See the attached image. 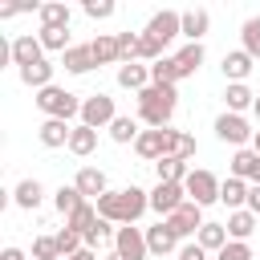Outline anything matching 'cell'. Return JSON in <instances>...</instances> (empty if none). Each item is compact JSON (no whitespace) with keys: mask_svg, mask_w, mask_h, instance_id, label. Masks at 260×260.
<instances>
[{"mask_svg":"<svg viewBox=\"0 0 260 260\" xmlns=\"http://www.w3.org/2000/svg\"><path fill=\"white\" fill-rule=\"evenodd\" d=\"M114 236H118V223H110V219H98L89 232H85V248H102V244H114Z\"/></svg>","mask_w":260,"mask_h":260,"instance_id":"cell-38","label":"cell"},{"mask_svg":"<svg viewBox=\"0 0 260 260\" xmlns=\"http://www.w3.org/2000/svg\"><path fill=\"white\" fill-rule=\"evenodd\" d=\"M138 61H150V65H154V61H162V45H158L150 32H142V37H138Z\"/></svg>","mask_w":260,"mask_h":260,"instance_id":"cell-43","label":"cell"},{"mask_svg":"<svg viewBox=\"0 0 260 260\" xmlns=\"http://www.w3.org/2000/svg\"><path fill=\"white\" fill-rule=\"evenodd\" d=\"M195 150H199V146H195V138H191V134H183V130H171V126H167V154H171V158H183V162H187ZM167 154H162V158H167Z\"/></svg>","mask_w":260,"mask_h":260,"instance_id":"cell-27","label":"cell"},{"mask_svg":"<svg viewBox=\"0 0 260 260\" xmlns=\"http://www.w3.org/2000/svg\"><path fill=\"white\" fill-rule=\"evenodd\" d=\"M73 187L85 195V199H102L110 187H106V171H98V167H81L77 171V179H73Z\"/></svg>","mask_w":260,"mask_h":260,"instance_id":"cell-19","label":"cell"},{"mask_svg":"<svg viewBox=\"0 0 260 260\" xmlns=\"http://www.w3.org/2000/svg\"><path fill=\"white\" fill-rule=\"evenodd\" d=\"M187 203V187L183 183H158L150 191V211H158V219H167L171 211H179Z\"/></svg>","mask_w":260,"mask_h":260,"instance_id":"cell-9","label":"cell"},{"mask_svg":"<svg viewBox=\"0 0 260 260\" xmlns=\"http://www.w3.org/2000/svg\"><path fill=\"white\" fill-rule=\"evenodd\" d=\"M248 211L260 215V183H252V191H248Z\"/></svg>","mask_w":260,"mask_h":260,"instance_id":"cell-47","label":"cell"},{"mask_svg":"<svg viewBox=\"0 0 260 260\" xmlns=\"http://www.w3.org/2000/svg\"><path fill=\"white\" fill-rule=\"evenodd\" d=\"M98 219H102V215H98V203H89V199H85V203H81V207H77V211H73V215L65 219V228H73V232H77V236L85 240V232H89V228H93Z\"/></svg>","mask_w":260,"mask_h":260,"instance_id":"cell-31","label":"cell"},{"mask_svg":"<svg viewBox=\"0 0 260 260\" xmlns=\"http://www.w3.org/2000/svg\"><path fill=\"white\" fill-rule=\"evenodd\" d=\"M252 150H256V154H260V130H256V138H252Z\"/></svg>","mask_w":260,"mask_h":260,"instance_id":"cell-50","label":"cell"},{"mask_svg":"<svg viewBox=\"0 0 260 260\" xmlns=\"http://www.w3.org/2000/svg\"><path fill=\"white\" fill-rule=\"evenodd\" d=\"M37 138H41V146L57 150V146H69L73 126H69V122H61V118H45V122H41V130H37Z\"/></svg>","mask_w":260,"mask_h":260,"instance_id":"cell-15","label":"cell"},{"mask_svg":"<svg viewBox=\"0 0 260 260\" xmlns=\"http://www.w3.org/2000/svg\"><path fill=\"white\" fill-rule=\"evenodd\" d=\"M41 199H45V187H41L37 179H20V183H16V191H12V203H16L20 211H37V207H41Z\"/></svg>","mask_w":260,"mask_h":260,"instance_id":"cell-23","label":"cell"},{"mask_svg":"<svg viewBox=\"0 0 260 260\" xmlns=\"http://www.w3.org/2000/svg\"><path fill=\"white\" fill-rule=\"evenodd\" d=\"M215 260H256V256H252V244H244V240H228V244L215 252Z\"/></svg>","mask_w":260,"mask_h":260,"instance_id":"cell-42","label":"cell"},{"mask_svg":"<svg viewBox=\"0 0 260 260\" xmlns=\"http://www.w3.org/2000/svg\"><path fill=\"white\" fill-rule=\"evenodd\" d=\"M0 260H24V252H20V248H4V252H0Z\"/></svg>","mask_w":260,"mask_h":260,"instance_id":"cell-48","label":"cell"},{"mask_svg":"<svg viewBox=\"0 0 260 260\" xmlns=\"http://www.w3.org/2000/svg\"><path fill=\"white\" fill-rule=\"evenodd\" d=\"M37 37H41L45 53H61V57H65V53L73 49V45H69V28H41Z\"/></svg>","mask_w":260,"mask_h":260,"instance_id":"cell-37","label":"cell"},{"mask_svg":"<svg viewBox=\"0 0 260 260\" xmlns=\"http://www.w3.org/2000/svg\"><path fill=\"white\" fill-rule=\"evenodd\" d=\"M248 191H252V183H244V179L228 175V179L219 183V203H223V207H232V211H240V207H248Z\"/></svg>","mask_w":260,"mask_h":260,"instance_id":"cell-20","label":"cell"},{"mask_svg":"<svg viewBox=\"0 0 260 260\" xmlns=\"http://www.w3.org/2000/svg\"><path fill=\"white\" fill-rule=\"evenodd\" d=\"M81 8H85L89 20H110V16H114V0H85Z\"/></svg>","mask_w":260,"mask_h":260,"instance_id":"cell-44","label":"cell"},{"mask_svg":"<svg viewBox=\"0 0 260 260\" xmlns=\"http://www.w3.org/2000/svg\"><path fill=\"white\" fill-rule=\"evenodd\" d=\"M89 49H93V61H98V65H122L118 32H98V37L89 41Z\"/></svg>","mask_w":260,"mask_h":260,"instance_id":"cell-17","label":"cell"},{"mask_svg":"<svg viewBox=\"0 0 260 260\" xmlns=\"http://www.w3.org/2000/svg\"><path fill=\"white\" fill-rule=\"evenodd\" d=\"M195 244H199L203 252H219V248L228 244V228H223V223H203L199 236H195Z\"/></svg>","mask_w":260,"mask_h":260,"instance_id":"cell-35","label":"cell"},{"mask_svg":"<svg viewBox=\"0 0 260 260\" xmlns=\"http://www.w3.org/2000/svg\"><path fill=\"white\" fill-rule=\"evenodd\" d=\"M142 211H150V191H142V187H122V191H106L102 199H98V215L102 219H110V223H138L142 219Z\"/></svg>","mask_w":260,"mask_h":260,"instance_id":"cell-1","label":"cell"},{"mask_svg":"<svg viewBox=\"0 0 260 260\" xmlns=\"http://www.w3.org/2000/svg\"><path fill=\"white\" fill-rule=\"evenodd\" d=\"M118 85L142 93V89L150 85V65H142V61H126V65H118Z\"/></svg>","mask_w":260,"mask_h":260,"instance_id":"cell-18","label":"cell"},{"mask_svg":"<svg viewBox=\"0 0 260 260\" xmlns=\"http://www.w3.org/2000/svg\"><path fill=\"white\" fill-rule=\"evenodd\" d=\"M41 28H69V4H61V0H49V4H41Z\"/></svg>","mask_w":260,"mask_h":260,"instance_id":"cell-29","label":"cell"},{"mask_svg":"<svg viewBox=\"0 0 260 260\" xmlns=\"http://www.w3.org/2000/svg\"><path fill=\"white\" fill-rule=\"evenodd\" d=\"M175 106H179V89L175 85H146L138 93V122L146 130H167L171 118H175Z\"/></svg>","mask_w":260,"mask_h":260,"instance_id":"cell-2","label":"cell"},{"mask_svg":"<svg viewBox=\"0 0 260 260\" xmlns=\"http://www.w3.org/2000/svg\"><path fill=\"white\" fill-rule=\"evenodd\" d=\"M219 69H223V77H228V85H240V81H248V73L256 69V61L244 53V49H232V53H223V61H219Z\"/></svg>","mask_w":260,"mask_h":260,"instance_id":"cell-12","label":"cell"},{"mask_svg":"<svg viewBox=\"0 0 260 260\" xmlns=\"http://www.w3.org/2000/svg\"><path fill=\"white\" fill-rule=\"evenodd\" d=\"M81 102H85V98L69 93L65 85H45V89H37V110H41L45 118L73 122V118H81Z\"/></svg>","mask_w":260,"mask_h":260,"instance_id":"cell-3","label":"cell"},{"mask_svg":"<svg viewBox=\"0 0 260 260\" xmlns=\"http://www.w3.org/2000/svg\"><path fill=\"white\" fill-rule=\"evenodd\" d=\"M146 248H150V256H167V252H175V248H179L175 228H171L167 219H158L154 228H146Z\"/></svg>","mask_w":260,"mask_h":260,"instance_id":"cell-13","label":"cell"},{"mask_svg":"<svg viewBox=\"0 0 260 260\" xmlns=\"http://www.w3.org/2000/svg\"><path fill=\"white\" fill-rule=\"evenodd\" d=\"M32 260H61L57 236H37V240H32Z\"/></svg>","mask_w":260,"mask_h":260,"instance_id":"cell-41","label":"cell"},{"mask_svg":"<svg viewBox=\"0 0 260 260\" xmlns=\"http://www.w3.org/2000/svg\"><path fill=\"white\" fill-rule=\"evenodd\" d=\"M256 219H260V215H252L248 207L232 211V215H228V223H223V228H228V240H244V244H248V236L256 232Z\"/></svg>","mask_w":260,"mask_h":260,"instance_id":"cell-24","label":"cell"},{"mask_svg":"<svg viewBox=\"0 0 260 260\" xmlns=\"http://www.w3.org/2000/svg\"><path fill=\"white\" fill-rule=\"evenodd\" d=\"M146 32L167 49L175 37H183V12H171V8H162V12H154L150 20H146Z\"/></svg>","mask_w":260,"mask_h":260,"instance_id":"cell-8","label":"cell"},{"mask_svg":"<svg viewBox=\"0 0 260 260\" xmlns=\"http://www.w3.org/2000/svg\"><path fill=\"white\" fill-rule=\"evenodd\" d=\"M138 37H142V32H118V49H122V65H126V61H138Z\"/></svg>","mask_w":260,"mask_h":260,"instance_id":"cell-45","label":"cell"},{"mask_svg":"<svg viewBox=\"0 0 260 260\" xmlns=\"http://www.w3.org/2000/svg\"><path fill=\"white\" fill-rule=\"evenodd\" d=\"M252 114H256V118H260V93H256V106H252Z\"/></svg>","mask_w":260,"mask_h":260,"instance_id":"cell-51","label":"cell"},{"mask_svg":"<svg viewBox=\"0 0 260 260\" xmlns=\"http://www.w3.org/2000/svg\"><path fill=\"white\" fill-rule=\"evenodd\" d=\"M219 183H223V179H215L211 171H203V167H199V171H191V175H187V183H183V187H187V199H191V203L207 207V203H219Z\"/></svg>","mask_w":260,"mask_h":260,"instance_id":"cell-6","label":"cell"},{"mask_svg":"<svg viewBox=\"0 0 260 260\" xmlns=\"http://www.w3.org/2000/svg\"><path fill=\"white\" fill-rule=\"evenodd\" d=\"M240 41H244V53H248L252 61H260V16H248V20H244Z\"/></svg>","mask_w":260,"mask_h":260,"instance_id":"cell-39","label":"cell"},{"mask_svg":"<svg viewBox=\"0 0 260 260\" xmlns=\"http://www.w3.org/2000/svg\"><path fill=\"white\" fill-rule=\"evenodd\" d=\"M167 223L175 228V236H179V240H187V236H199V228H203V207L187 199L179 211H171V215H167Z\"/></svg>","mask_w":260,"mask_h":260,"instance_id":"cell-10","label":"cell"},{"mask_svg":"<svg viewBox=\"0 0 260 260\" xmlns=\"http://www.w3.org/2000/svg\"><path fill=\"white\" fill-rule=\"evenodd\" d=\"M69 150L77 154V158H85V154H93L98 150V130H89V126H73V138H69Z\"/></svg>","mask_w":260,"mask_h":260,"instance_id":"cell-34","label":"cell"},{"mask_svg":"<svg viewBox=\"0 0 260 260\" xmlns=\"http://www.w3.org/2000/svg\"><path fill=\"white\" fill-rule=\"evenodd\" d=\"M154 175H158V183H187V175H191V167L183 162V158H158L154 162Z\"/></svg>","mask_w":260,"mask_h":260,"instance_id":"cell-28","label":"cell"},{"mask_svg":"<svg viewBox=\"0 0 260 260\" xmlns=\"http://www.w3.org/2000/svg\"><path fill=\"white\" fill-rule=\"evenodd\" d=\"M37 61H45L41 37H32V32L16 37V41H12V65H16V69H28V65H37Z\"/></svg>","mask_w":260,"mask_h":260,"instance_id":"cell-11","label":"cell"},{"mask_svg":"<svg viewBox=\"0 0 260 260\" xmlns=\"http://www.w3.org/2000/svg\"><path fill=\"white\" fill-rule=\"evenodd\" d=\"M57 248H61V260H65V256H77V252L85 248V240H81L73 228H61V232H57Z\"/></svg>","mask_w":260,"mask_h":260,"instance_id":"cell-40","label":"cell"},{"mask_svg":"<svg viewBox=\"0 0 260 260\" xmlns=\"http://www.w3.org/2000/svg\"><path fill=\"white\" fill-rule=\"evenodd\" d=\"M223 102H228V114H244V110L256 106V93L248 89V81H240V85H228L223 89Z\"/></svg>","mask_w":260,"mask_h":260,"instance_id":"cell-25","label":"cell"},{"mask_svg":"<svg viewBox=\"0 0 260 260\" xmlns=\"http://www.w3.org/2000/svg\"><path fill=\"white\" fill-rule=\"evenodd\" d=\"M203 45H183L179 53H175V65H179V73L183 77H191V73H199V65H203Z\"/></svg>","mask_w":260,"mask_h":260,"instance_id":"cell-32","label":"cell"},{"mask_svg":"<svg viewBox=\"0 0 260 260\" xmlns=\"http://www.w3.org/2000/svg\"><path fill=\"white\" fill-rule=\"evenodd\" d=\"M20 81H24V85H32V89L53 85V61L45 57V61H37V65H28V69H20Z\"/></svg>","mask_w":260,"mask_h":260,"instance_id":"cell-33","label":"cell"},{"mask_svg":"<svg viewBox=\"0 0 260 260\" xmlns=\"http://www.w3.org/2000/svg\"><path fill=\"white\" fill-rule=\"evenodd\" d=\"M81 203H85V195H81V191H77V187H73V183H69V187H65V183H61V187H57V191H53V207H57V211H61V215H65V219H69V215H73V211H77V207H81Z\"/></svg>","mask_w":260,"mask_h":260,"instance_id":"cell-30","label":"cell"},{"mask_svg":"<svg viewBox=\"0 0 260 260\" xmlns=\"http://www.w3.org/2000/svg\"><path fill=\"white\" fill-rule=\"evenodd\" d=\"M138 134H142V130H138V118H130V114H118L114 126H110V138H114L118 146H134Z\"/></svg>","mask_w":260,"mask_h":260,"instance_id":"cell-26","label":"cell"},{"mask_svg":"<svg viewBox=\"0 0 260 260\" xmlns=\"http://www.w3.org/2000/svg\"><path fill=\"white\" fill-rule=\"evenodd\" d=\"M114 118H118V106H114V98L110 93H89L85 102H81V126H89V130H110L114 126Z\"/></svg>","mask_w":260,"mask_h":260,"instance_id":"cell-5","label":"cell"},{"mask_svg":"<svg viewBox=\"0 0 260 260\" xmlns=\"http://www.w3.org/2000/svg\"><path fill=\"white\" fill-rule=\"evenodd\" d=\"M232 175L244 179V183H260V154H256L252 146L236 150V154H232Z\"/></svg>","mask_w":260,"mask_h":260,"instance_id":"cell-21","label":"cell"},{"mask_svg":"<svg viewBox=\"0 0 260 260\" xmlns=\"http://www.w3.org/2000/svg\"><path fill=\"white\" fill-rule=\"evenodd\" d=\"M61 65H65V73H73V77H85L98 61H93V49L89 45H73L65 57H61Z\"/></svg>","mask_w":260,"mask_h":260,"instance_id":"cell-22","label":"cell"},{"mask_svg":"<svg viewBox=\"0 0 260 260\" xmlns=\"http://www.w3.org/2000/svg\"><path fill=\"white\" fill-rule=\"evenodd\" d=\"M150 81H154V85H179L183 73H179V65H175V57L154 61V65H150Z\"/></svg>","mask_w":260,"mask_h":260,"instance_id":"cell-36","label":"cell"},{"mask_svg":"<svg viewBox=\"0 0 260 260\" xmlns=\"http://www.w3.org/2000/svg\"><path fill=\"white\" fill-rule=\"evenodd\" d=\"M114 252L126 256V260H146V256H150V248H146V232L134 228V223H122L118 236H114Z\"/></svg>","mask_w":260,"mask_h":260,"instance_id":"cell-7","label":"cell"},{"mask_svg":"<svg viewBox=\"0 0 260 260\" xmlns=\"http://www.w3.org/2000/svg\"><path fill=\"white\" fill-rule=\"evenodd\" d=\"M134 154L146 158V162H158L167 154V130H142L138 142H134Z\"/></svg>","mask_w":260,"mask_h":260,"instance_id":"cell-16","label":"cell"},{"mask_svg":"<svg viewBox=\"0 0 260 260\" xmlns=\"http://www.w3.org/2000/svg\"><path fill=\"white\" fill-rule=\"evenodd\" d=\"M106 260H126V256H118V252H110V256H106Z\"/></svg>","mask_w":260,"mask_h":260,"instance_id":"cell-52","label":"cell"},{"mask_svg":"<svg viewBox=\"0 0 260 260\" xmlns=\"http://www.w3.org/2000/svg\"><path fill=\"white\" fill-rule=\"evenodd\" d=\"M207 28H211V12L207 8H187L183 12V37H187V45H203Z\"/></svg>","mask_w":260,"mask_h":260,"instance_id":"cell-14","label":"cell"},{"mask_svg":"<svg viewBox=\"0 0 260 260\" xmlns=\"http://www.w3.org/2000/svg\"><path fill=\"white\" fill-rule=\"evenodd\" d=\"M215 138L219 142H228V146H236V150H244L252 138H256V130H252V122L244 118V114H219L215 118Z\"/></svg>","mask_w":260,"mask_h":260,"instance_id":"cell-4","label":"cell"},{"mask_svg":"<svg viewBox=\"0 0 260 260\" xmlns=\"http://www.w3.org/2000/svg\"><path fill=\"white\" fill-rule=\"evenodd\" d=\"M65 260H98V252H93V248H81L77 256H65Z\"/></svg>","mask_w":260,"mask_h":260,"instance_id":"cell-49","label":"cell"},{"mask_svg":"<svg viewBox=\"0 0 260 260\" xmlns=\"http://www.w3.org/2000/svg\"><path fill=\"white\" fill-rule=\"evenodd\" d=\"M179 260H207V252L199 244H187V248H179Z\"/></svg>","mask_w":260,"mask_h":260,"instance_id":"cell-46","label":"cell"}]
</instances>
